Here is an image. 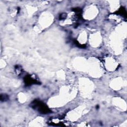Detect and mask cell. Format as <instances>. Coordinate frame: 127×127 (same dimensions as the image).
<instances>
[{"instance_id": "1", "label": "cell", "mask_w": 127, "mask_h": 127, "mask_svg": "<svg viewBox=\"0 0 127 127\" xmlns=\"http://www.w3.org/2000/svg\"><path fill=\"white\" fill-rule=\"evenodd\" d=\"M33 105V108H35V109H37L39 112L43 113H48L50 111L49 109L47 107H46L44 103H41L38 101H35L32 103Z\"/></svg>"}, {"instance_id": "2", "label": "cell", "mask_w": 127, "mask_h": 127, "mask_svg": "<svg viewBox=\"0 0 127 127\" xmlns=\"http://www.w3.org/2000/svg\"><path fill=\"white\" fill-rule=\"evenodd\" d=\"M1 100L2 101H5L6 100L8 99V96L6 95H1Z\"/></svg>"}]
</instances>
